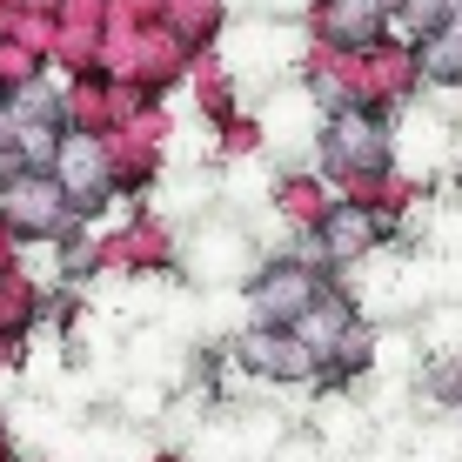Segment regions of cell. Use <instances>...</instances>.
Wrapping results in <instances>:
<instances>
[{
  "instance_id": "obj_1",
  "label": "cell",
  "mask_w": 462,
  "mask_h": 462,
  "mask_svg": "<svg viewBox=\"0 0 462 462\" xmlns=\"http://www.w3.org/2000/svg\"><path fill=\"white\" fill-rule=\"evenodd\" d=\"M309 21L328 47H375L389 27V0H315Z\"/></svg>"
},
{
  "instance_id": "obj_2",
  "label": "cell",
  "mask_w": 462,
  "mask_h": 462,
  "mask_svg": "<svg viewBox=\"0 0 462 462\" xmlns=\"http://www.w3.org/2000/svg\"><path fill=\"white\" fill-rule=\"evenodd\" d=\"M309 282H301V275H268L262 282V301H268V315H295V301H301V309H309Z\"/></svg>"
},
{
  "instance_id": "obj_3",
  "label": "cell",
  "mask_w": 462,
  "mask_h": 462,
  "mask_svg": "<svg viewBox=\"0 0 462 462\" xmlns=\"http://www.w3.org/2000/svg\"><path fill=\"white\" fill-rule=\"evenodd\" d=\"M254 7H262L268 21H295V14H309L315 0H254Z\"/></svg>"
}]
</instances>
